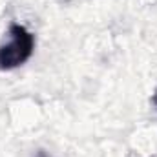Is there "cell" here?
<instances>
[{
  "instance_id": "6da1fadb",
  "label": "cell",
  "mask_w": 157,
  "mask_h": 157,
  "mask_svg": "<svg viewBox=\"0 0 157 157\" xmlns=\"http://www.w3.org/2000/svg\"><path fill=\"white\" fill-rule=\"evenodd\" d=\"M35 49V37L28 31L22 24L13 22L7 29V40L0 44V70L9 71L24 62L33 55Z\"/></svg>"
},
{
  "instance_id": "7a4b0ae2",
  "label": "cell",
  "mask_w": 157,
  "mask_h": 157,
  "mask_svg": "<svg viewBox=\"0 0 157 157\" xmlns=\"http://www.w3.org/2000/svg\"><path fill=\"white\" fill-rule=\"evenodd\" d=\"M35 157H48V155H46V152H42V150H40V152H39Z\"/></svg>"
},
{
  "instance_id": "3957f363",
  "label": "cell",
  "mask_w": 157,
  "mask_h": 157,
  "mask_svg": "<svg viewBox=\"0 0 157 157\" xmlns=\"http://www.w3.org/2000/svg\"><path fill=\"white\" fill-rule=\"evenodd\" d=\"M154 104H155V106H157V91H155V93H154Z\"/></svg>"
}]
</instances>
